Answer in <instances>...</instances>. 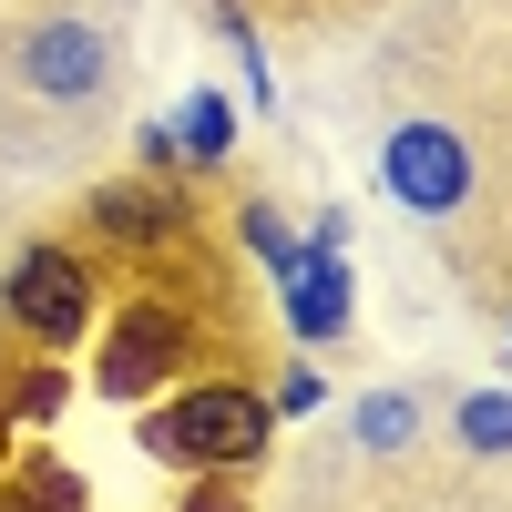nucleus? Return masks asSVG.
Returning <instances> with one entry per match:
<instances>
[{
    "instance_id": "f257e3e1",
    "label": "nucleus",
    "mask_w": 512,
    "mask_h": 512,
    "mask_svg": "<svg viewBox=\"0 0 512 512\" xmlns=\"http://www.w3.org/2000/svg\"><path fill=\"white\" fill-rule=\"evenodd\" d=\"M134 441L154 461H175V472H256L267 441H277V400L256 379H236V369H205V379H175L134 420Z\"/></svg>"
},
{
    "instance_id": "f03ea898",
    "label": "nucleus",
    "mask_w": 512,
    "mask_h": 512,
    "mask_svg": "<svg viewBox=\"0 0 512 512\" xmlns=\"http://www.w3.org/2000/svg\"><path fill=\"white\" fill-rule=\"evenodd\" d=\"M0 328H11L31 359H72V338H93V328H103L93 256L62 246V236H31L11 267H0Z\"/></svg>"
},
{
    "instance_id": "7ed1b4c3",
    "label": "nucleus",
    "mask_w": 512,
    "mask_h": 512,
    "mask_svg": "<svg viewBox=\"0 0 512 512\" xmlns=\"http://www.w3.org/2000/svg\"><path fill=\"white\" fill-rule=\"evenodd\" d=\"M175 379H195V308H175V297H123L103 318L93 390L103 400H144V390H175Z\"/></svg>"
},
{
    "instance_id": "20e7f679",
    "label": "nucleus",
    "mask_w": 512,
    "mask_h": 512,
    "mask_svg": "<svg viewBox=\"0 0 512 512\" xmlns=\"http://www.w3.org/2000/svg\"><path fill=\"white\" fill-rule=\"evenodd\" d=\"M11 82L52 113H93L113 93V31L103 21H72V11H41L21 41H11Z\"/></svg>"
},
{
    "instance_id": "39448f33",
    "label": "nucleus",
    "mask_w": 512,
    "mask_h": 512,
    "mask_svg": "<svg viewBox=\"0 0 512 512\" xmlns=\"http://www.w3.org/2000/svg\"><path fill=\"white\" fill-rule=\"evenodd\" d=\"M379 185H390V205H410V216H461L472 205V185H482V154H472V134L461 123H390V144H379Z\"/></svg>"
},
{
    "instance_id": "423d86ee",
    "label": "nucleus",
    "mask_w": 512,
    "mask_h": 512,
    "mask_svg": "<svg viewBox=\"0 0 512 512\" xmlns=\"http://www.w3.org/2000/svg\"><path fill=\"white\" fill-rule=\"evenodd\" d=\"M82 226H93L103 246H123V256H164L195 216H185V185L175 175H123V185L82 195Z\"/></svg>"
},
{
    "instance_id": "0eeeda50",
    "label": "nucleus",
    "mask_w": 512,
    "mask_h": 512,
    "mask_svg": "<svg viewBox=\"0 0 512 512\" xmlns=\"http://www.w3.org/2000/svg\"><path fill=\"white\" fill-rule=\"evenodd\" d=\"M297 246H308V236H297ZM277 318H287V338H297V349H328V338H349V328H359L349 256L308 246V256H297V277H277Z\"/></svg>"
},
{
    "instance_id": "6e6552de",
    "label": "nucleus",
    "mask_w": 512,
    "mask_h": 512,
    "mask_svg": "<svg viewBox=\"0 0 512 512\" xmlns=\"http://www.w3.org/2000/svg\"><path fill=\"white\" fill-rule=\"evenodd\" d=\"M0 512H93V492H82L72 461H0Z\"/></svg>"
},
{
    "instance_id": "1a4fd4ad",
    "label": "nucleus",
    "mask_w": 512,
    "mask_h": 512,
    "mask_svg": "<svg viewBox=\"0 0 512 512\" xmlns=\"http://www.w3.org/2000/svg\"><path fill=\"white\" fill-rule=\"evenodd\" d=\"M205 11H216L226 52H236V72H246V103L267 113V103H277V72H267V31H256V11H246V0H205Z\"/></svg>"
},
{
    "instance_id": "9d476101",
    "label": "nucleus",
    "mask_w": 512,
    "mask_h": 512,
    "mask_svg": "<svg viewBox=\"0 0 512 512\" xmlns=\"http://www.w3.org/2000/svg\"><path fill=\"white\" fill-rule=\"evenodd\" d=\"M236 246H246L267 277H297V256H308V246H297V226L277 216L267 195H246V205H236Z\"/></svg>"
},
{
    "instance_id": "9b49d317",
    "label": "nucleus",
    "mask_w": 512,
    "mask_h": 512,
    "mask_svg": "<svg viewBox=\"0 0 512 512\" xmlns=\"http://www.w3.org/2000/svg\"><path fill=\"white\" fill-rule=\"evenodd\" d=\"M175 144H185V164H226V154H236V103H226V93H185Z\"/></svg>"
},
{
    "instance_id": "f8f14e48",
    "label": "nucleus",
    "mask_w": 512,
    "mask_h": 512,
    "mask_svg": "<svg viewBox=\"0 0 512 512\" xmlns=\"http://www.w3.org/2000/svg\"><path fill=\"white\" fill-rule=\"evenodd\" d=\"M420 441V400L410 390H369L359 400V451H410Z\"/></svg>"
},
{
    "instance_id": "ddd939ff",
    "label": "nucleus",
    "mask_w": 512,
    "mask_h": 512,
    "mask_svg": "<svg viewBox=\"0 0 512 512\" xmlns=\"http://www.w3.org/2000/svg\"><path fill=\"white\" fill-rule=\"evenodd\" d=\"M72 410V359H31L11 379V420H62Z\"/></svg>"
},
{
    "instance_id": "4468645a",
    "label": "nucleus",
    "mask_w": 512,
    "mask_h": 512,
    "mask_svg": "<svg viewBox=\"0 0 512 512\" xmlns=\"http://www.w3.org/2000/svg\"><path fill=\"white\" fill-rule=\"evenodd\" d=\"M451 431H461V451H512V390H472L451 410Z\"/></svg>"
},
{
    "instance_id": "2eb2a0df",
    "label": "nucleus",
    "mask_w": 512,
    "mask_h": 512,
    "mask_svg": "<svg viewBox=\"0 0 512 512\" xmlns=\"http://www.w3.org/2000/svg\"><path fill=\"white\" fill-rule=\"evenodd\" d=\"M134 175H185V144H175V123H144V134H134Z\"/></svg>"
},
{
    "instance_id": "dca6fc26",
    "label": "nucleus",
    "mask_w": 512,
    "mask_h": 512,
    "mask_svg": "<svg viewBox=\"0 0 512 512\" xmlns=\"http://www.w3.org/2000/svg\"><path fill=\"white\" fill-rule=\"evenodd\" d=\"M267 400H277V420H287V410H297V420H308V410L328 400V379H318V359H297V369L277 379V390H267Z\"/></svg>"
},
{
    "instance_id": "f3484780",
    "label": "nucleus",
    "mask_w": 512,
    "mask_h": 512,
    "mask_svg": "<svg viewBox=\"0 0 512 512\" xmlns=\"http://www.w3.org/2000/svg\"><path fill=\"white\" fill-rule=\"evenodd\" d=\"M175 512H246V492H236V472H205V482H195Z\"/></svg>"
},
{
    "instance_id": "a211bd4d",
    "label": "nucleus",
    "mask_w": 512,
    "mask_h": 512,
    "mask_svg": "<svg viewBox=\"0 0 512 512\" xmlns=\"http://www.w3.org/2000/svg\"><path fill=\"white\" fill-rule=\"evenodd\" d=\"M308 246H328V256H349V205H318V226H297Z\"/></svg>"
}]
</instances>
